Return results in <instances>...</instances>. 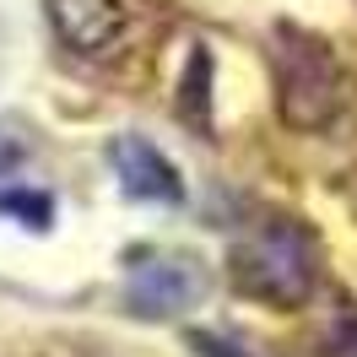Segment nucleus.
I'll return each instance as SVG.
<instances>
[{"instance_id": "7", "label": "nucleus", "mask_w": 357, "mask_h": 357, "mask_svg": "<svg viewBox=\"0 0 357 357\" xmlns=\"http://www.w3.org/2000/svg\"><path fill=\"white\" fill-rule=\"evenodd\" d=\"M17 157H22V141H0V168H11Z\"/></svg>"}, {"instance_id": "5", "label": "nucleus", "mask_w": 357, "mask_h": 357, "mask_svg": "<svg viewBox=\"0 0 357 357\" xmlns=\"http://www.w3.org/2000/svg\"><path fill=\"white\" fill-rule=\"evenodd\" d=\"M109 157H114V174H119V184H125V195H141V201H178V195H184L174 162L157 152L152 141L125 135V141H114Z\"/></svg>"}, {"instance_id": "1", "label": "nucleus", "mask_w": 357, "mask_h": 357, "mask_svg": "<svg viewBox=\"0 0 357 357\" xmlns=\"http://www.w3.org/2000/svg\"><path fill=\"white\" fill-rule=\"evenodd\" d=\"M319 255H314V238L309 227L287 222V217H266V222H255L233 244V282L238 292L249 298H260L271 309H303L309 303L314 282H319V266H314Z\"/></svg>"}, {"instance_id": "4", "label": "nucleus", "mask_w": 357, "mask_h": 357, "mask_svg": "<svg viewBox=\"0 0 357 357\" xmlns=\"http://www.w3.org/2000/svg\"><path fill=\"white\" fill-rule=\"evenodd\" d=\"M201 292H206V271L195 260H178V255L146 260L130 276V303L141 314H178L190 303H201Z\"/></svg>"}, {"instance_id": "2", "label": "nucleus", "mask_w": 357, "mask_h": 357, "mask_svg": "<svg viewBox=\"0 0 357 357\" xmlns=\"http://www.w3.org/2000/svg\"><path fill=\"white\" fill-rule=\"evenodd\" d=\"M347 109V76L319 38L282 33L276 49V114L292 130H325Z\"/></svg>"}, {"instance_id": "3", "label": "nucleus", "mask_w": 357, "mask_h": 357, "mask_svg": "<svg viewBox=\"0 0 357 357\" xmlns=\"http://www.w3.org/2000/svg\"><path fill=\"white\" fill-rule=\"evenodd\" d=\"M44 11H49L54 38H60L70 54H82V60H109V54H119L125 33H130L125 0H44Z\"/></svg>"}, {"instance_id": "6", "label": "nucleus", "mask_w": 357, "mask_h": 357, "mask_svg": "<svg viewBox=\"0 0 357 357\" xmlns=\"http://www.w3.org/2000/svg\"><path fill=\"white\" fill-rule=\"evenodd\" d=\"M190 347L201 357H244L238 341H227V335H211V331H190Z\"/></svg>"}]
</instances>
